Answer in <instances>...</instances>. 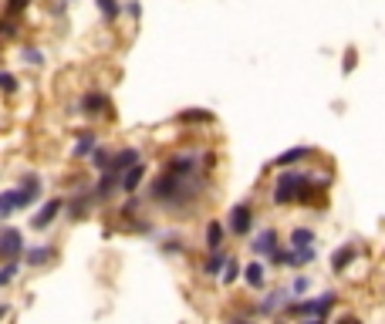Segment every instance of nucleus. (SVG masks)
<instances>
[{
	"label": "nucleus",
	"instance_id": "f257e3e1",
	"mask_svg": "<svg viewBox=\"0 0 385 324\" xmlns=\"http://www.w3.org/2000/svg\"><path fill=\"white\" fill-rule=\"evenodd\" d=\"M213 169V155L176 153L166 159L162 176L153 183V203L166 210H186L206 192V172Z\"/></svg>",
	"mask_w": 385,
	"mask_h": 324
},
{
	"label": "nucleus",
	"instance_id": "f03ea898",
	"mask_svg": "<svg viewBox=\"0 0 385 324\" xmlns=\"http://www.w3.org/2000/svg\"><path fill=\"white\" fill-rule=\"evenodd\" d=\"M274 203L277 206H290V203H301V206H321L328 199V183L321 179H311L308 172L301 169H284L274 183Z\"/></svg>",
	"mask_w": 385,
	"mask_h": 324
},
{
	"label": "nucleus",
	"instance_id": "7ed1b4c3",
	"mask_svg": "<svg viewBox=\"0 0 385 324\" xmlns=\"http://www.w3.org/2000/svg\"><path fill=\"white\" fill-rule=\"evenodd\" d=\"M338 304V294L335 290H325L311 301H290L288 314H298V318H328V311Z\"/></svg>",
	"mask_w": 385,
	"mask_h": 324
},
{
	"label": "nucleus",
	"instance_id": "20e7f679",
	"mask_svg": "<svg viewBox=\"0 0 385 324\" xmlns=\"http://www.w3.org/2000/svg\"><path fill=\"white\" fill-rule=\"evenodd\" d=\"M227 230H230L233 237H247L253 230V210L251 203H240V206H233L230 210V220H227Z\"/></svg>",
	"mask_w": 385,
	"mask_h": 324
},
{
	"label": "nucleus",
	"instance_id": "39448f33",
	"mask_svg": "<svg viewBox=\"0 0 385 324\" xmlns=\"http://www.w3.org/2000/svg\"><path fill=\"white\" fill-rule=\"evenodd\" d=\"M0 253H4V260H20L27 247H24V237H20V230L7 227L0 233Z\"/></svg>",
	"mask_w": 385,
	"mask_h": 324
},
{
	"label": "nucleus",
	"instance_id": "423d86ee",
	"mask_svg": "<svg viewBox=\"0 0 385 324\" xmlns=\"http://www.w3.org/2000/svg\"><path fill=\"white\" fill-rule=\"evenodd\" d=\"M14 192H18V210H27L31 203H38V196H41V176L27 172V176L20 179V186H18Z\"/></svg>",
	"mask_w": 385,
	"mask_h": 324
},
{
	"label": "nucleus",
	"instance_id": "0eeeda50",
	"mask_svg": "<svg viewBox=\"0 0 385 324\" xmlns=\"http://www.w3.org/2000/svg\"><path fill=\"white\" fill-rule=\"evenodd\" d=\"M281 237H277V230L270 227V230H260L257 237H253V244H251V250L257 253V257H274L277 250H281V244H277Z\"/></svg>",
	"mask_w": 385,
	"mask_h": 324
},
{
	"label": "nucleus",
	"instance_id": "6e6552de",
	"mask_svg": "<svg viewBox=\"0 0 385 324\" xmlns=\"http://www.w3.org/2000/svg\"><path fill=\"white\" fill-rule=\"evenodd\" d=\"M61 210H64V199H58V196H55V199H48V203L38 210V216L31 220V227H34V230H48L55 220H58Z\"/></svg>",
	"mask_w": 385,
	"mask_h": 324
},
{
	"label": "nucleus",
	"instance_id": "1a4fd4ad",
	"mask_svg": "<svg viewBox=\"0 0 385 324\" xmlns=\"http://www.w3.org/2000/svg\"><path fill=\"white\" fill-rule=\"evenodd\" d=\"M288 307H290V287H288V290H284V287H277V290H270L267 297L260 301L257 311H260V314H277V311H288Z\"/></svg>",
	"mask_w": 385,
	"mask_h": 324
},
{
	"label": "nucleus",
	"instance_id": "9d476101",
	"mask_svg": "<svg viewBox=\"0 0 385 324\" xmlns=\"http://www.w3.org/2000/svg\"><path fill=\"white\" fill-rule=\"evenodd\" d=\"M314 155V149L311 146H294V149H288V153H281L270 166H277V169H294L298 162H304V159H311Z\"/></svg>",
	"mask_w": 385,
	"mask_h": 324
},
{
	"label": "nucleus",
	"instance_id": "9b49d317",
	"mask_svg": "<svg viewBox=\"0 0 385 324\" xmlns=\"http://www.w3.org/2000/svg\"><path fill=\"white\" fill-rule=\"evenodd\" d=\"M115 190H122V176L112 172V169H105V172H102V179H98V186H95V199H98V203H105V199H108Z\"/></svg>",
	"mask_w": 385,
	"mask_h": 324
},
{
	"label": "nucleus",
	"instance_id": "f8f14e48",
	"mask_svg": "<svg viewBox=\"0 0 385 324\" xmlns=\"http://www.w3.org/2000/svg\"><path fill=\"white\" fill-rule=\"evenodd\" d=\"M135 162H142V155H139V149H132V146H129V149H118V153L112 155V166H108V169L122 176V172L132 169Z\"/></svg>",
	"mask_w": 385,
	"mask_h": 324
},
{
	"label": "nucleus",
	"instance_id": "ddd939ff",
	"mask_svg": "<svg viewBox=\"0 0 385 324\" xmlns=\"http://www.w3.org/2000/svg\"><path fill=\"white\" fill-rule=\"evenodd\" d=\"M55 260V247L51 244H44V247H31L27 253H24V264L31 270H38V267H44V264H51Z\"/></svg>",
	"mask_w": 385,
	"mask_h": 324
},
{
	"label": "nucleus",
	"instance_id": "4468645a",
	"mask_svg": "<svg viewBox=\"0 0 385 324\" xmlns=\"http://www.w3.org/2000/svg\"><path fill=\"white\" fill-rule=\"evenodd\" d=\"M146 162H135L129 172H122V192H129V196H135V190L142 186V179H146Z\"/></svg>",
	"mask_w": 385,
	"mask_h": 324
},
{
	"label": "nucleus",
	"instance_id": "2eb2a0df",
	"mask_svg": "<svg viewBox=\"0 0 385 324\" xmlns=\"http://www.w3.org/2000/svg\"><path fill=\"white\" fill-rule=\"evenodd\" d=\"M244 281H247V287L260 290V287L267 284V267H264L260 260H251V264L244 267Z\"/></svg>",
	"mask_w": 385,
	"mask_h": 324
},
{
	"label": "nucleus",
	"instance_id": "dca6fc26",
	"mask_svg": "<svg viewBox=\"0 0 385 324\" xmlns=\"http://www.w3.org/2000/svg\"><path fill=\"white\" fill-rule=\"evenodd\" d=\"M227 264H230V257H227L223 250H210V257H206V264H203V274H206V277H223Z\"/></svg>",
	"mask_w": 385,
	"mask_h": 324
},
{
	"label": "nucleus",
	"instance_id": "f3484780",
	"mask_svg": "<svg viewBox=\"0 0 385 324\" xmlns=\"http://www.w3.org/2000/svg\"><path fill=\"white\" fill-rule=\"evenodd\" d=\"M105 108H108V95L105 92H88L81 98V112L85 115H102Z\"/></svg>",
	"mask_w": 385,
	"mask_h": 324
},
{
	"label": "nucleus",
	"instance_id": "a211bd4d",
	"mask_svg": "<svg viewBox=\"0 0 385 324\" xmlns=\"http://www.w3.org/2000/svg\"><path fill=\"white\" fill-rule=\"evenodd\" d=\"M355 253H358V250L351 247V244H342V247H338L335 253H331V270H335V274L348 270V264L355 260Z\"/></svg>",
	"mask_w": 385,
	"mask_h": 324
},
{
	"label": "nucleus",
	"instance_id": "6ab92c4d",
	"mask_svg": "<svg viewBox=\"0 0 385 324\" xmlns=\"http://www.w3.org/2000/svg\"><path fill=\"white\" fill-rule=\"evenodd\" d=\"M95 146H98V135L92 132V129H85V132L75 139V159H88V155L95 153Z\"/></svg>",
	"mask_w": 385,
	"mask_h": 324
},
{
	"label": "nucleus",
	"instance_id": "aec40b11",
	"mask_svg": "<svg viewBox=\"0 0 385 324\" xmlns=\"http://www.w3.org/2000/svg\"><path fill=\"white\" fill-rule=\"evenodd\" d=\"M223 237H227V227L210 220V223H206V250H220L223 247Z\"/></svg>",
	"mask_w": 385,
	"mask_h": 324
},
{
	"label": "nucleus",
	"instance_id": "412c9836",
	"mask_svg": "<svg viewBox=\"0 0 385 324\" xmlns=\"http://www.w3.org/2000/svg\"><path fill=\"white\" fill-rule=\"evenodd\" d=\"M314 247H290V267H308L314 264Z\"/></svg>",
	"mask_w": 385,
	"mask_h": 324
},
{
	"label": "nucleus",
	"instance_id": "4be33fe9",
	"mask_svg": "<svg viewBox=\"0 0 385 324\" xmlns=\"http://www.w3.org/2000/svg\"><path fill=\"white\" fill-rule=\"evenodd\" d=\"M290 247H314V230L294 227L290 230Z\"/></svg>",
	"mask_w": 385,
	"mask_h": 324
},
{
	"label": "nucleus",
	"instance_id": "5701e85b",
	"mask_svg": "<svg viewBox=\"0 0 385 324\" xmlns=\"http://www.w3.org/2000/svg\"><path fill=\"white\" fill-rule=\"evenodd\" d=\"M14 210H18V192L4 190V196H0V216H4V220H10V216H14Z\"/></svg>",
	"mask_w": 385,
	"mask_h": 324
},
{
	"label": "nucleus",
	"instance_id": "b1692460",
	"mask_svg": "<svg viewBox=\"0 0 385 324\" xmlns=\"http://www.w3.org/2000/svg\"><path fill=\"white\" fill-rule=\"evenodd\" d=\"M18 274H20V264L18 260H7V264H4V274H0V287H10Z\"/></svg>",
	"mask_w": 385,
	"mask_h": 324
},
{
	"label": "nucleus",
	"instance_id": "393cba45",
	"mask_svg": "<svg viewBox=\"0 0 385 324\" xmlns=\"http://www.w3.org/2000/svg\"><path fill=\"white\" fill-rule=\"evenodd\" d=\"M95 3H98V10H102L108 20H115L118 14H122V3H118V0H95Z\"/></svg>",
	"mask_w": 385,
	"mask_h": 324
},
{
	"label": "nucleus",
	"instance_id": "a878e982",
	"mask_svg": "<svg viewBox=\"0 0 385 324\" xmlns=\"http://www.w3.org/2000/svg\"><path fill=\"white\" fill-rule=\"evenodd\" d=\"M20 61H24V64H34V68H41V64H44V55H41L38 48H24V51H20Z\"/></svg>",
	"mask_w": 385,
	"mask_h": 324
},
{
	"label": "nucleus",
	"instance_id": "bb28decb",
	"mask_svg": "<svg viewBox=\"0 0 385 324\" xmlns=\"http://www.w3.org/2000/svg\"><path fill=\"white\" fill-rule=\"evenodd\" d=\"M92 166H95L98 172H105L108 166H112V155L105 153V149H95V153H92Z\"/></svg>",
	"mask_w": 385,
	"mask_h": 324
},
{
	"label": "nucleus",
	"instance_id": "cd10ccee",
	"mask_svg": "<svg viewBox=\"0 0 385 324\" xmlns=\"http://www.w3.org/2000/svg\"><path fill=\"white\" fill-rule=\"evenodd\" d=\"M240 264H237V260H230V264H227V270H223V277H220V281H223V284L230 287V284H237V281H240Z\"/></svg>",
	"mask_w": 385,
	"mask_h": 324
},
{
	"label": "nucleus",
	"instance_id": "c85d7f7f",
	"mask_svg": "<svg viewBox=\"0 0 385 324\" xmlns=\"http://www.w3.org/2000/svg\"><path fill=\"white\" fill-rule=\"evenodd\" d=\"M31 7V0H7V17H20Z\"/></svg>",
	"mask_w": 385,
	"mask_h": 324
},
{
	"label": "nucleus",
	"instance_id": "c756f323",
	"mask_svg": "<svg viewBox=\"0 0 385 324\" xmlns=\"http://www.w3.org/2000/svg\"><path fill=\"white\" fill-rule=\"evenodd\" d=\"M267 260H270V267H290V250H277Z\"/></svg>",
	"mask_w": 385,
	"mask_h": 324
},
{
	"label": "nucleus",
	"instance_id": "7c9ffc66",
	"mask_svg": "<svg viewBox=\"0 0 385 324\" xmlns=\"http://www.w3.org/2000/svg\"><path fill=\"white\" fill-rule=\"evenodd\" d=\"M179 122H213V112H183Z\"/></svg>",
	"mask_w": 385,
	"mask_h": 324
},
{
	"label": "nucleus",
	"instance_id": "2f4dec72",
	"mask_svg": "<svg viewBox=\"0 0 385 324\" xmlns=\"http://www.w3.org/2000/svg\"><path fill=\"white\" fill-rule=\"evenodd\" d=\"M308 287H311L308 277H294V284H290V294H294V297H301V294H308Z\"/></svg>",
	"mask_w": 385,
	"mask_h": 324
},
{
	"label": "nucleus",
	"instance_id": "473e14b6",
	"mask_svg": "<svg viewBox=\"0 0 385 324\" xmlns=\"http://www.w3.org/2000/svg\"><path fill=\"white\" fill-rule=\"evenodd\" d=\"M0 88H4L7 95H14V92H18V78L10 75V71H4V78H0Z\"/></svg>",
	"mask_w": 385,
	"mask_h": 324
},
{
	"label": "nucleus",
	"instance_id": "72a5a7b5",
	"mask_svg": "<svg viewBox=\"0 0 385 324\" xmlns=\"http://www.w3.org/2000/svg\"><path fill=\"white\" fill-rule=\"evenodd\" d=\"M355 64H358V57H355V51H348V55H345V61H342V71H345V75H348V71H351Z\"/></svg>",
	"mask_w": 385,
	"mask_h": 324
},
{
	"label": "nucleus",
	"instance_id": "f704fd0d",
	"mask_svg": "<svg viewBox=\"0 0 385 324\" xmlns=\"http://www.w3.org/2000/svg\"><path fill=\"white\" fill-rule=\"evenodd\" d=\"M4 34H7V38H14V34H18V20H14V17L4 20Z\"/></svg>",
	"mask_w": 385,
	"mask_h": 324
},
{
	"label": "nucleus",
	"instance_id": "c9c22d12",
	"mask_svg": "<svg viewBox=\"0 0 385 324\" xmlns=\"http://www.w3.org/2000/svg\"><path fill=\"white\" fill-rule=\"evenodd\" d=\"M166 253H183V240H169V244H162Z\"/></svg>",
	"mask_w": 385,
	"mask_h": 324
},
{
	"label": "nucleus",
	"instance_id": "e433bc0d",
	"mask_svg": "<svg viewBox=\"0 0 385 324\" xmlns=\"http://www.w3.org/2000/svg\"><path fill=\"white\" fill-rule=\"evenodd\" d=\"M338 324H362V318H355V314H345Z\"/></svg>",
	"mask_w": 385,
	"mask_h": 324
},
{
	"label": "nucleus",
	"instance_id": "4c0bfd02",
	"mask_svg": "<svg viewBox=\"0 0 385 324\" xmlns=\"http://www.w3.org/2000/svg\"><path fill=\"white\" fill-rule=\"evenodd\" d=\"M301 324H328V318H304Z\"/></svg>",
	"mask_w": 385,
	"mask_h": 324
},
{
	"label": "nucleus",
	"instance_id": "58836bf2",
	"mask_svg": "<svg viewBox=\"0 0 385 324\" xmlns=\"http://www.w3.org/2000/svg\"><path fill=\"white\" fill-rule=\"evenodd\" d=\"M227 324H253V321H247V318H233V321H227Z\"/></svg>",
	"mask_w": 385,
	"mask_h": 324
}]
</instances>
